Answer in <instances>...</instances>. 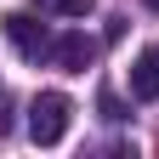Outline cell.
<instances>
[{
  "label": "cell",
  "instance_id": "1",
  "mask_svg": "<svg viewBox=\"0 0 159 159\" xmlns=\"http://www.w3.org/2000/svg\"><path fill=\"white\" fill-rule=\"evenodd\" d=\"M68 119H74V102H68L63 91H40L34 102H29V136H34L40 148H57L68 136Z\"/></svg>",
  "mask_w": 159,
  "mask_h": 159
},
{
  "label": "cell",
  "instance_id": "2",
  "mask_svg": "<svg viewBox=\"0 0 159 159\" xmlns=\"http://www.w3.org/2000/svg\"><path fill=\"white\" fill-rule=\"evenodd\" d=\"M0 29H6V40H11V51H17V57H29V63L51 57V34L40 29L29 11H6V17H0Z\"/></svg>",
  "mask_w": 159,
  "mask_h": 159
},
{
  "label": "cell",
  "instance_id": "3",
  "mask_svg": "<svg viewBox=\"0 0 159 159\" xmlns=\"http://www.w3.org/2000/svg\"><path fill=\"white\" fill-rule=\"evenodd\" d=\"M51 57H57V68L85 74V68H91V57H97V46H91L85 34H63V40H51Z\"/></svg>",
  "mask_w": 159,
  "mask_h": 159
},
{
  "label": "cell",
  "instance_id": "4",
  "mask_svg": "<svg viewBox=\"0 0 159 159\" xmlns=\"http://www.w3.org/2000/svg\"><path fill=\"white\" fill-rule=\"evenodd\" d=\"M131 97L136 102H159V51H142L131 63Z\"/></svg>",
  "mask_w": 159,
  "mask_h": 159
},
{
  "label": "cell",
  "instance_id": "5",
  "mask_svg": "<svg viewBox=\"0 0 159 159\" xmlns=\"http://www.w3.org/2000/svg\"><path fill=\"white\" fill-rule=\"evenodd\" d=\"M34 6H40V11H57V17H85L97 0H34Z\"/></svg>",
  "mask_w": 159,
  "mask_h": 159
},
{
  "label": "cell",
  "instance_id": "6",
  "mask_svg": "<svg viewBox=\"0 0 159 159\" xmlns=\"http://www.w3.org/2000/svg\"><path fill=\"white\" fill-rule=\"evenodd\" d=\"M148 6H159V0H148Z\"/></svg>",
  "mask_w": 159,
  "mask_h": 159
}]
</instances>
